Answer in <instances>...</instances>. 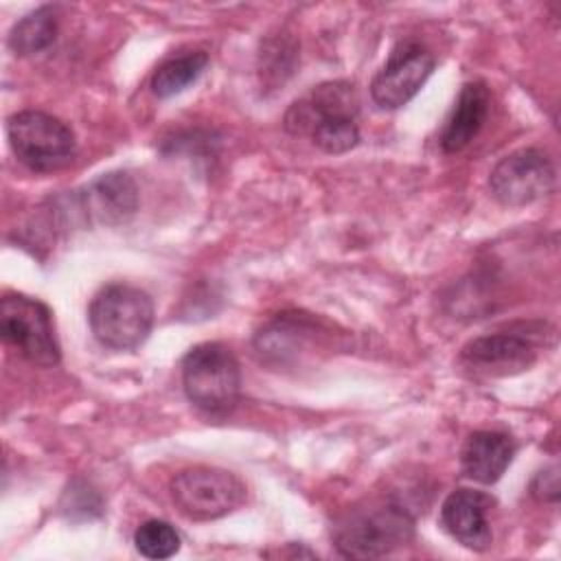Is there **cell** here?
<instances>
[{
  "label": "cell",
  "mask_w": 561,
  "mask_h": 561,
  "mask_svg": "<svg viewBox=\"0 0 561 561\" xmlns=\"http://www.w3.org/2000/svg\"><path fill=\"white\" fill-rule=\"evenodd\" d=\"M291 134H309L324 153H346L359 142L357 94L346 81H329L296 101L285 114Z\"/></svg>",
  "instance_id": "1"
},
{
  "label": "cell",
  "mask_w": 561,
  "mask_h": 561,
  "mask_svg": "<svg viewBox=\"0 0 561 561\" xmlns=\"http://www.w3.org/2000/svg\"><path fill=\"white\" fill-rule=\"evenodd\" d=\"M414 519L394 500H377L344 513L333 526V543L348 559H379L405 546Z\"/></svg>",
  "instance_id": "2"
},
{
  "label": "cell",
  "mask_w": 561,
  "mask_h": 561,
  "mask_svg": "<svg viewBox=\"0 0 561 561\" xmlns=\"http://www.w3.org/2000/svg\"><path fill=\"white\" fill-rule=\"evenodd\" d=\"M88 322L94 337L114 351L138 348L151 333L153 302L134 285L114 283L103 287L90 302Z\"/></svg>",
  "instance_id": "3"
},
{
  "label": "cell",
  "mask_w": 561,
  "mask_h": 561,
  "mask_svg": "<svg viewBox=\"0 0 561 561\" xmlns=\"http://www.w3.org/2000/svg\"><path fill=\"white\" fill-rule=\"evenodd\" d=\"M182 388L202 412H230L241 392V368L234 353L221 342L193 346L182 359Z\"/></svg>",
  "instance_id": "4"
},
{
  "label": "cell",
  "mask_w": 561,
  "mask_h": 561,
  "mask_svg": "<svg viewBox=\"0 0 561 561\" xmlns=\"http://www.w3.org/2000/svg\"><path fill=\"white\" fill-rule=\"evenodd\" d=\"M7 136L18 160L37 173L68 167L77 156L75 131L39 110H24L7 121Z\"/></svg>",
  "instance_id": "5"
},
{
  "label": "cell",
  "mask_w": 561,
  "mask_h": 561,
  "mask_svg": "<svg viewBox=\"0 0 561 561\" xmlns=\"http://www.w3.org/2000/svg\"><path fill=\"white\" fill-rule=\"evenodd\" d=\"M0 335L31 364L48 368L61 359L53 313L37 298L7 294L0 302Z\"/></svg>",
  "instance_id": "6"
},
{
  "label": "cell",
  "mask_w": 561,
  "mask_h": 561,
  "mask_svg": "<svg viewBox=\"0 0 561 561\" xmlns=\"http://www.w3.org/2000/svg\"><path fill=\"white\" fill-rule=\"evenodd\" d=\"M171 500L178 511L195 522L219 519L245 500V484L226 469L191 467L171 480Z\"/></svg>",
  "instance_id": "7"
},
{
  "label": "cell",
  "mask_w": 561,
  "mask_h": 561,
  "mask_svg": "<svg viewBox=\"0 0 561 561\" xmlns=\"http://www.w3.org/2000/svg\"><path fill=\"white\" fill-rule=\"evenodd\" d=\"M557 182V171L541 149H517L504 156L489 175L491 195L508 208L528 206L546 197Z\"/></svg>",
  "instance_id": "8"
},
{
  "label": "cell",
  "mask_w": 561,
  "mask_h": 561,
  "mask_svg": "<svg viewBox=\"0 0 561 561\" xmlns=\"http://www.w3.org/2000/svg\"><path fill=\"white\" fill-rule=\"evenodd\" d=\"M537 344L526 331H497L469 340L460 351V366L473 379H497L530 368Z\"/></svg>",
  "instance_id": "9"
},
{
  "label": "cell",
  "mask_w": 561,
  "mask_h": 561,
  "mask_svg": "<svg viewBox=\"0 0 561 561\" xmlns=\"http://www.w3.org/2000/svg\"><path fill=\"white\" fill-rule=\"evenodd\" d=\"M436 57L419 42H401L392 48L370 83V96L381 110H399L425 85Z\"/></svg>",
  "instance_id": "10"
},
{
  "label": "cell",
  "mask_w": 561,
  "mask_h": 561,
  "mask_svg": "<svg viewBox=\"0 0 561 561\" xmlns=\"http://www.w3.org/2000/svg\"><path fill=\"white\" fill-rule=\"evenodd\" d=\"M327 333L329 331L322 329L320 320L307 313L287 311L259 329L254 335V351L265 364L296 366L316 348L324 346Z\"/></svg>",
  "instance_id": "11"
},
{
  "label": "cell",
  "mask_w": 561,
  "mask_h": 561,
  "mask_svg": "<svg viewBox=\"0 0 561 561\" xmlns=\"http://www.w3.org/2000/svg\"><path fill=\"white\" fill-rule=\"evenodd\" d=\"M136 184L123 171L101 175L75 197V210L88 224H123L136 213Z\"/></svg>",
  "instance_id": "12"
},
{
  "label": "cell",
  "mask_w": 561,
  "mask_h": 561,
  "mask_svg": "<svg viewBox=\"0 0 561 561\" xmlns=\"http://www.w3.org/2000/svg\"><path fill=\"white\" fill-rule=\"evenodd\" d=\"M491 504L493 500L482 491L456 489L440 506V524L458 543L482 552L493 541L489 524Z\"/></svg>",
  "instance_id": "13"
},
{
  "label": "cell",
  "mask_w": 561,
  "mask_h": 561,
  "mask_svg": "<svg viewBox=\"0 0 561 561\" xmlns=\"http://www.w3.org/2000/svg\"><path fill=\"white\" fill-rule=\"evenodd\" d=\"M515 456V443L502 432H473L460 451L462 473L480 484H493L502 478Z\"/></svg>",
  "instance_id": "14"
},
{
  "label": "cell",
  "mask_w": 561,
  "mask_h": 561,
  "mask_svg": "<svg viewBox=\"0 0 561 561\" xmlns=\"http://www.w3.org/2000/svg\"><path fill=\"white\" fill-rule=\"evenodd\" d=\"M489 90L482 81H469L462 85L440 134V147L445 153L462 151L480 134L489 116Z\"/></svg>",
  "instance_id": "15"
},
{
  "label": "cell",
  "mask_w": 561,
  "mask_h": 561,
  "mask_svg": "<svg viewBox=\"0 0 561 561\" xmlns=\"http://www.w3.org/2000/svg\"><path fill=\"white\" fill-rule=\"evenodd\" d=\"M208 66V55L202 50L195 53H184L178 57H169L162 61L153 75H151V92L158 99H169L180 92H184L191 83H195L202 72Z\"/></svg>",
  "instance_id": "16"
},
{
  "label": "cell",
  "mask_w": 561,
  "mask_h": 561,
  "mask_svg": "<svg viewBox=\"0 0 561 561\" xmlns=\"http://www.w3.org/2000/svg\"><path fill=\"white\" fill-rule=\"evenodd\" d=\"M57 35V15L53 7H39L13 24L9 33V48L15 55H35L46 50Z\"/></svg>",
  "instance_id": "17"
},
{
  "label": "cell",
  "mask_w": 561,
  "mask_h": 561,
  "mask_svg": "<svg viewBox=\"0 0 561 561\" xmlns=\"http://www.w3.org/2000/svg\"><path fill=\"white\" fill-rule=\"evenodd\" d=\"M134 546L147 559H169L180 550V535L169 522L147 519L134 533Z\"/></svg>",
  "instance_id": "18"
},
{
  "label": "cell",
  "mask_w": 561,
  "mask_h": 561,
  "mask_svg": "<svg viewBox=\"0 0 561 561\" xmlns=\"http://www.w3.org/2000/svg\"><path fill=\"white\" fill-rule=\"evenodd\" d=\"M533 493L539 500H550L554 502L559 497V482H557V469H548V482L543 480V476L539 473L533 482Z\"/></svg>",
  "instance_id": "19"
}]
</instances>
